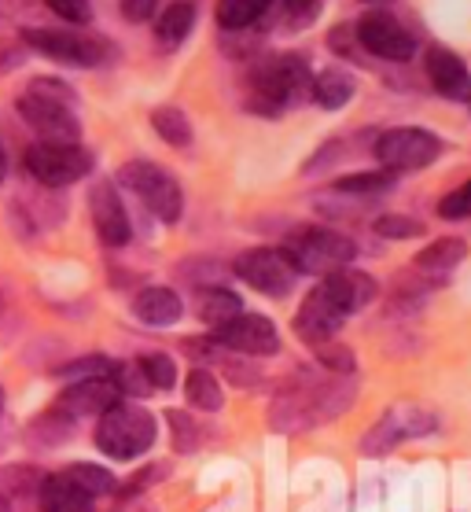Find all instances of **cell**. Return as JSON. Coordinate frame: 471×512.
I'll return each instance as SVG.
<instances>
[{"instance_id": "cell-13", "label": "cell", "mask_w": 471, "mask_h": 512, "mask_svg": "<svg viewBox=\"0 0 471 512\" xmlns=\"http://www.w3.org/2000/svg\"><path fill=\"white\" fill-rule=\"evenodd\" d=\"M232 269H236V277L247 280L251 288H258L262 295H273V299H280V295H288L291 288H295V269L288 266V258L280 255L276 247H251V251H243L236 262H232Z\"/></svg>"}, {"instance_id": "cell-2", "label": "cell", "mask_w": 471, "mask_h": 512, "mask_svg": "<svg viewBox=\"0 0 471 512\" xmlns=\"http://www.w3.org/2000/svg\"><path fill=\"white\" fill-rule=\"evenodd\" d=\"M357 398V380H288L269 409V424L284 435L321 428Z\"/></svg>"}, {"instance_id": "cell-41", "label": "cell", "mask_w": 471, "mask_h": 512, "mask_svg": "<svg viewBox=\"0 0 471 512\" xmlns=\"http://www.w3.org/2000/svg\"><path fill=\"white\" fill-rule=\"evenodd\" d=\"M155 4L159 0H122V15H126L129 23H148L151 15H155Z\"/></svg>"}, {"instance_id": "cell-31", "label": "cell", "mask_w": 471, "mask_h": 512, "mask_svg": "<svg viewBox=\"0 0 471 512\" xmlns=\"http://www.w3.org/2000/svg\"><path fill=\"white\" fill-rule=\"evenodd\" d=\"M137 365L140 373H144V380L151 384V391H170L177 384V365H173L170 354H144Z\"/></svg>"}, {"instance_id": "cell-21", "label": "cell", "mask_w": 471, "mask_h": 512, "mask_svg": "<svg viewBox=\"0 0 471 512\" xmlns=\"http://www.w3.org/2000/svg\"><path fill=\"white\" fill-rule=\"evenodd\" d=\"M192 26H196V4L192 0H173L170 8L159 15V23H155V37L166 48H177L184 37L192 34Z\"/></svg>"}, {"instance_id": "cell-40", "label": "cell", "mask_w": 471, "mask_h": 512, "mask_svg": "<svg viewBox=\"0 0 471 512\" xmlns=\"http://www.w3.org/2000/svg\"><path fill=\"white\" fill-rule=\"evenodd\" d=\"M30 59V48H26L23 37H0V74H12Z\"/></svg>"}, {"instance_id": "cell-24", "label": "cell", "mask_w": 471, "mask_h": 512, "mask_svg": "<svg viewBox=\"0 0 471 512\" xmlns=\"http://www.w3.org/2000/svg\"><path fill=\"white\" fill-rule=\"evenodd\" d=\"M196 314H199V321H207V325H214V328L225 325V321H232L236 314H243L240 295L229 288H203L199 291Z\"/></svg>"}, {"instance_id": "cell-18", "label": "cell", "mask_w": 471, "mask_h": 512, "mask_svg": "<svg viewBox=\"0 0 471 512\" xmlns=\"http://www.w3.org/2000/svg\"><path fill=\"white\" fill-rule=\"evenodd\" d=\"M37 501H41V512H92L96 509V498L85 494L67 472H52V476L41 479Z\"/></svg>"}, {"instance_id": "cell-27", "label": "cell", "mask_w": 471, "mask_h": 512, "mask_svg": "<svg viewBox=\"0 0 471 512\" xmlns=\"http://www.w3.org/2000/svg\"><path fill=\"white\" fill-rule=\"evenodd\" d=\"M41 472H34V465H4L0 468V501L30 498L41 490Z\"/></svg>"}, {"instance_id": "cell-35", "label": "cell", "mask_w": 471, "mask_h": 512, "mask_svg": "<svg viewBox=\"0 0 471 512\" xmlns=\"http://www.w3.org/2000/svg\"><path fill=\"white\" fill-rule=\"evenodd\" d=\"M376 233L387 240H416V236H424V222L405 218V214H383L376 218Z\"/></svg>"}, {"instance_id": "cell-30", "label": "cell", "mask_w": 471, "mask_h": 512, "mask_svg": "<svg viewBox=\"0 0 471 512\" xmlns=\"http://www.w3.org/2000/svg\"><path fill=\"white\" fill-rule=\"evenodd\" d=\"M313 354H317V361H321L328 373H335V376H354L357 358H354V350L343 347V343H335V339L313 343Z\"/></svg>"}, {"instance_id": "cell-43", "label": "cell", "mask_w": 471, "mask_h": 512, "mask_svg": "<svg viewBox=\"0 0 471 512\" xmlns=\"http://www.w3.org/2000/svg\"><path fill=\"white\" fill-rule=\"evenodd\" d=\"M26 12H30V0H0V26L15 23V19Z\"/></svg>"}, {"instance_id": "cell-1", "label": "cell", "mask_w": 471, "mask_h": 512, "mask_svg": "<svg viewBox=\"0 0 471 512\" xmlns=\"http://www.w3.org/2000/svg\"><path fill=\"white\" fill-rule=\"evenodd\" d=\"M376 299V280L361 273V269H335L328 277L317 280V288L302 299L299 317H295V328L306 343H324L332 339L343 321L350 314H357L361 306H368Z\"/></svg>"}, {"instance_id": "cell-9", "label": "cell", "mask_w": 471, "mask_h": 512, "mask_svg": "<svg viewBox=\"0 0 471 512\" xmlns=\"http://www.w3.org/2000/svg\"><path fill=\"white\" fill-rule=\"evenodd\" d=\"M376 159L383 163V170H424L431 166L442 155V140L431 133V129H420V126H398V129H387L380 140H376Z\"/></svg>"}, {"instance_id": "cell-17", "label": "cell", "mask_w": 471, "mask_h": 512, "mask_svg": "<svg viewBox=\"0 0 471 512\" xmlns=\"http://www.w3.org/2000/svg\"><path fill=\"white\" fill-rule=\"evenodd\" d=\"M118 387L111 384V376L107 380H81V384H70L63 395L56 398V406L63 417H104L107 409L118 402Z\"/></svg>"}, {"instance_id": "cell-42", "label": "cell", "mask_w": 471, "mask_h": 512, "mask_svg": "<svg viewBox=\"0 0 471 512\" xmlns=\"http://www.w3.org/2000/svg\"><path fill=\"white\" fill-rule=\"evenodd\" d=\"M317 8H321V0H288V19L295 26H306L317 15Z\"/></svg>"}, {"instance_id": "cell-26", "label": "cell", "mask_w": 471, "mask_h": 512, "mask_svg": "<svg viewBox=\"0 0 471 512\" xmlns=\"http://www.w3.org/2000/svg\"><path fill=\"white\" fill-rule=\"evenodd\" d=\"M151 126L173 148H188L192 144V122H188L181 107H155L151 111Z\"/></svg>"}, {"instance_id": "cell-34", "label": "cell", "mask_w": 471, "mask_h": 512, "mask_svg": "<svg viewBox=\"0 0 471 512\" xmlns=\"http://www.w3.org/2000/svg\"><path fill=\"white\" fill-rule=\"evenodd\" d=\"M111 384L118 387V395H133V398L151 395V384L144 380L137 361H122V365H115V369H111Z\"/></svg>"}, {"instance_id": "cell-8", "label": "cell", "mask_w": 471, "mask_h": 512, "mask_svg": "<svg viewBox=\"0 0 471 512\" xmlns=\"http://www.w3.org/2000/svg\"><path fill=\"white\" fill-rule=\"evenodd\" d=\"M23 163L34 174V181H41L45 188H67L81 177H89L96 159L81 144H30Z\"/></svg>"}, {"instance_id": "cell-3", "label": "cell", "mask_w": 471, "mask_h": 512, "mask_svg": "<svg viewBox=\"0 0 471 512\" xmlns=\"http://www.w3.org/2000/svg\"><path fill=\"white\" fill-rule=\"evenodd\" d=\"M251 96L247 104L258 115H276L284 107H299L306 100H313V74L306 67L302 56H291V52H280V56L262 59L258 67L251 70Z\"/></svg>"}, {"instance_id": "cell-6", "label": "cell", "mask_w": 471, "mask_h": 512, "mask_svg": "<svg viewBox=\"0 0 471 512\" xmlns=\"http://www.w3.org/2000/svg\"><path fill=\"white\" fill-rule=\"evenodd\" d=\"M19 37L26 41V48L41 52L45 59L67 63V67H100L111 56V45L104 37L67 30V26H26Z\"/></svg>"}, {"instance_id": "cell-29", "label": "cell", "mask_w": 471, "mask_h": 512, "mask_svg": "<svg viewBox=\"0 0 471 512\" xmlns=\"http://www.w3.org/2000/svg\"><path fill=\"white\" fill-rule=\"evenodd\" d=\"M63 472H67V476L74 479L85 494H92V498H104V494H111V490H115V476H111L107 468H100V465H89V461L67 465Z\"/></svg>"}, {"instance_id": "cell-19", "label": "cell", "mask_w": 471, "mask_h": 512, "mask_svg": "<svg viewBox=\"0 0 471 512\" xmlns=\"http://www.w3.org/2000/svg\"><path fill=\"white\" fill-rule=\"evenodd\" d=\"M133 314H137V321H144V325H151V328H166V325H173V321H181L184 303L173 288L151 284V288L137 291V299H133Z\"/></svg>"}, {"instance_id": "cell-4", "label": "cell", "mask_w": 471, "mask_h": 512, "mask_svg": "<svg viewBox=\"0 0 471 512\" xmlns=\"http://www.w3.org/2000/svg\"><path fill=\"white\" fill-rule=\"evenodd\" d=\"M280 255L288 258L295 273H313V277H328L335 269H346L357 258V244L346 233L324 229V225H299L291 229Z\"/></svg>"}, {"instance_id": "cell-44", "label": "cell", "mask_w": 471, "mask_h": 512, "mask_svg": "<svg viewBox=\"0 0 471 512\" xmlns=\"http://www.w3.org/2000/svg\"><path fill=\"white\" fill-rule=\"evenodd\" d=\"M8 177V155H4V144H0V181Z\"/></svg>"}, {"instance_id": "cell-7", "label": "cell", "mask_w": 471, "mask_h": 512, "mask_svg": "<svg viewBox=\"0 0 471 512\" xmlns=\"http://www.w3.org/2000/svg\"><path fill=\"white\" fill-rule=\"evenodd\" d=\"M118 181L129 188V192H137L144 199V207L159 218V222L173 225L181 222L184 214V192L181 185L173 181L170 170H162V166L148 163V159H133L118 170Z\"/></svg>"}, {"instance_id": "cell-28", "label": "cell", "mask_w": 471, "mask_h": 512, "mask_svg": "<svg viewBox=\"0 0 471 512\" xmlns=\"http://www.w3.org/2000/svg\"><path fill=\"white\" fill-rule=\"evenodd\" d=\"M70 431H74V420L63 417L59 409H48V413H41V417H37L34 424H30V443L52 450V446H63V443H67Z\"/></svg>"}, {"instance_id": "cell-32", "label": "cell", "mask_w": 471, "mask_h": 512, "mask_svg": "<svg viewBox=\"0 0 471 512\" xmlns=\"http://www.w3.org/2000/svg\"><path fill=\"white\" fill-rule=\"evenodd\" d=\"M111 369H115V361L100 358V354H89V358L67 361V365L59 369V376H63V380H70V384H81V380H107V376H111Z\"/></svg>"}, {"instance_id": "cell-23", "label": "cell", "mask_w": 471, "mask_h": 512, "mask_svg": "<svg viewBox=\"0 0 471 512\" xmlns=\"http://www.w3.org/2000/svg\"><path fill=\"white\" fill-rule=\"evenodd\" d=\"M273 0H218V26L225 34H243L247 26H254L269 12Z\"/></svg>"}, {"instance_id": "cell-22", "label": "cell", "mask_w": 471, "mask_h": 512, "mask_svg": "<svg viewBox=\"0 0 471 512\" xmlns=\"http://www.w3.org/2000/svg\"><path fill=\"white\" fill-rule=\"evenodd\" d=\"M468 255V244L457 240V236H442L435 244H427L420 255H416V269H424V273H449V269H457Z\"/></svg>"}, {"instance_id": "cell-11", "label": "cell", "mask_w": 471, "mask_h": 512, "mask_svg": "<svg viewBox=\"0 0 471 512\" xmlns=\"http://www.w3.org/2000/svg\"><path fill=\"white\" fill-rule=\"evenodd\" d=\"M354 34L361 41V48H368L372 56L387 59V63H405L416 52L413 34L391 12H383V8H372V12L361 15L354 23Z\"/></svg>"}, {"instance_id": "cell-39", "label": "cell", "mask_w": 471, "mask_h": 512, "mask_svg": "<svg viewBox=\"0 0 471 512\" xmlns=\"http://www.w3.org/2000/svg\"><path fill=\"white\" fill-rule=\"evenodd\" d=\"M45 8H52L63 23H74V26H89L92 23V4H89V0H45Z\"/></svg>"}, {"instance_id": "cell-25", "label": "cell", "mask_w": 471, "mask_h": 512, "mask_svg": "<svg viewBox=\"0 0 471 512\" xmlns=\"http://www.w3.org/2000/svg\"><path fill=\"white\" fill-rule=\"evenodd\" d=\"M184 395H188V406L203 409V413H218L225 395H221V384L214 380V373L207 369H192L188 380H184Z\"/></svg>"}, {"instance_id": "cell-45", "label": "cell", "mask_w": 471, "mask_h": 512, "mask_svg": "<svg viewBox=\"0 0 471 512\" xmlns=\"http://www.w3.org/2000/svg\"><path fill=\"white\" fill-rule=\"evenodd\" d=\"M365 4H380V8H383V4H391V0H365Z\"/></svg>"}, {"instance_id": "cell-15", "label": "cell", "mask_w": 471, "mask_h": 512, "mask_svg": "<svg viewBox=\"0 0 471 512\" xmlns=\"http://www.w3.org/2000/svg\"><path fill=\"white\" fill-rule=\"evenodd\" d=\"M89 210H92V225H96V236L104 247H126L129 236H133V225H129V214L118 199V188L111 181H96L89 192Z\"/></svg>"}, {"instance_id": "cell-37", "label": "cell", "mask_w": 471, "mask_h": 512, "mask_svg": "<svg viewBox=\"0 0 471 512\" xmlns=\"http://www.w3.org/2000/svg\"><path fill=\"white\" fill-rule=\"evenodd\" d=\"M438 218H446V222L471 218V181H464V185L453 188L449 196H442V203H438Z\"/></svg>"}, {"instance_id": "cell-38", "label": "cell", "mask_w": 471, "mask_h": 512, "mask_svg": "<svg viewBox=\"0 0 471 512\" xmlns=\"http://www.w3.org/2000/svg\"><path fill=\"white\" fill-rule=\"evenodd\" d=\"M26 93H37V96H45V100H56V104H67V107H78V93H74L67 82H59V78H34Z\"/></svg>"}, {"instance_id": "cell-33", "label": "cell", "mask_w": 471, "mask_h": 512, "mask_svg": "<svg viewBox=\"0 0 471 512\" xmlns=\"http://www.w3.org/2000/svg\"><path fill=\"white\" fill-rule=\"evenodd\" d=\"M394 185V174L391 170H361V174H346L335 181V192H365V196H372V192H383V188Z\"/></svg>"}, {"instance_id": "cell-5", "label": "cell", "mask_w": 471, "mask_h": 512, "mask_svg": "<svg viewBox=\"0 0 471 512\" xmlns=\"http://www.w3.org/2000/svg\"><path fill=\"white\" fill-rule=\"evenodd\" d=\"M155 435H159V424L148 409L126 406V402H115L96 424V446L115 461H133L148 454L155 446Z\"/></svg>"}, {"instance_id": "cell-14", "label": "cell", "mask_w": 471, "mask_h": 512, "mask_svg": "<svg viewBox=\"0 0 471 512\" xmlns=\"http://www.w3.org/2000/svg\"><path fill=\"white\" fill-rule=\"evenodd\" d=\"M214 343L236 350V354H276L280 350V332L262 314H236L232 321L214 328Z\"/></svg>"}, {"instance_id": "cell-47", "label": "cell", "mask_w": 471, "mask_h": 512, "mask_svg": "<svg viewBox=\"0 0 471 512\" xmlns=\"http://www.w3.org/2000/svg\"><path fill=\"white\" fill-rule=\"evenodd\" d=\"M0 310H4V295H0Z\"/></svg>"}, {"instance_id": "cell-12", "label": "cell", "mask_w": 471, "mask_h": 512, "mask_svg": "<svg viewBox=\"0 0 471 512\" xmlns=\"http://www.w3.org/2000/svg\"><path fill=\"white\" fill-rule=\"evenodd\" d=\"M435 428V417L420 406H394L387 417L376 420V428H368L365 443H361V454L380 457L391 454L394 446H402L405 439H420Z\"/></svg>"}, {"instance_id": "cell-10", "label": "cell", "mask_w": 471, "mask_h": 512, "mask_svg": "<svg viewBox=\"0 0 471 512\" xmlns=\"http://www.w3.org/2000/svg\"><path fill=\"white\" fill-rule=\"evenodd\" d=\"M19 115L23 122L37 133V144H78L81 140V122L74 115V107L45 100L37 93L19 96Z\"/></svg>"}, {"instance_id": "cell-20", "label": "cell", "mask_w": 471, "mask_h": 512, "mask_svg": "<svg viewBox=\"0 0 471 512\" xmlns=\"http://www.w3.org/2000/svg\"><path fill=\"white\" fill-rule=\"evenodd\" d=\"M354 93H357V82L339 67H328L313 78V100H317L324 111H339V107H346L350 100H354Z\"/></svg>"}, {"instance_id": "cell-46", "label": "cell", "mask_w": 471, "mask_h": 512, "mask_svg": "<svg viewBox=\"0 0 471 512\" xmlns=\"http://www.w3.org/2000/svg\"><path fill=\"white\" fill-rule=\"evenodd\" d=\"M0 413H4V391H0Z\"/></svg>"}, {"instance_id": "cell-16", "label": "cell", "mask_w": 471, "mask_h": 512, "mask_svg": "<svg viewBox=\"0 0 471 512\" xmlns=\"http://www.w3.org/2000/svg\"><path fill=\"white\" fill-rule=\"evenodd\" d=\"M424 67H427L431 85H435V93H442L446 100H457V104H468L471 100V70L453 48L431 45L424 56Z\"/></svg>"}, {"instance_id": "cell-36", "label": "cell", "mask_w": 471, "mask_h": 512, "mask_svg": "<svg viewBox=\"0 0 471 512\" xmlns=\"http://www.w3.org/2000/svg\"><path fill=\"white\" fill-rule=\"evenodd\" d=\"M166 420H170V428H173V450L192 454V450L199 446V428L192 424V417H188V413H181V409H170V413H166Z\"/></svg>"}]
</instances>
